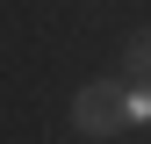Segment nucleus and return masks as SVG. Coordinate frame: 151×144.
<instances>
[{
  "instance_id": "1",
  "label": "nucleus",
  "mask_w": 151,
  "mask_h": 144,
  "mask_svg": "<svg viewBox=\"0 0 151 144\" xmlns=\"http://www.w3.org/2000/svg\"><path fill=\"white\" fill-rule=\"evenodd\" d=\"M122 122H137V101H129L122 86H79V94H72V130H86V137H115Z\"/></svg>"
},
{
  "instance_id": "2",
  "label": "nucleus",
  "mask_w": 151,
  "mask_h": 144,
  "mask_svg": "<svg viewBox=\"0 0 151 144\" xmlns=\"http://www.w3.org/2000/svg\"><path fill=\"white\" fill-rule=\"evenodd\" d=\"M122 79H129V86H151V29H137V36L122 43Z\"/></svg>"
}]
</instances>
